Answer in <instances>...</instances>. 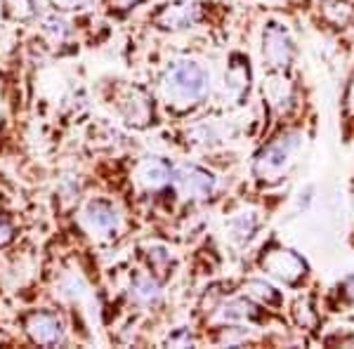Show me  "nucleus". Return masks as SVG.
Returning a JSON list of instances; mask_svg holds the SVG:
<instances>
[{"label": "nucleus", "instance_id": "412c9836", "mask_svg": "<svg viewBox=\"0 0 354 349\" xmlns=\"http://www.w3.org/2000/svg\"><path fill=\"white\" fill-rule=\"evenodd\" d=\"M347 293H350V295L354 297V276L350 279V281H347Z\"/></svg>", "mask_w": 354, "mask_h": 349}, {"label": "nucleus", "instance_id": "0eeeda50", "mask_svg": "<svg viewBox=\"0 0 354 349\" xmlns=\"http://www.w3.org/2000/svg\"><path fill=\"white\" fill-rule=\"evenodd\" d=\"M85 222L97 232H113L118 225V215L113 210V205L106 201H93L85 210Z\"/></svg>", "mask_w": 354, "mask_h": 349}, {"label": "nucleus", "instance_id": "9d476101", "mask_svg": "<svg viewBox=\"0 0 354 349\" xmlns=\"http://www.w3.org/2000/svg\"><path fill=\"white\" fill-rule=\"evenodd\" d=\"M255 225H258V220H255V215H253V213H239V215L230 222L232 236H234V238H248L250 234L255 232Z\"/></svg>", "mask_w": 354, "mask_h": 349}, {"label": "nucleus", "instance_id": "f8f14e48", "mask_svg": "<svg viewBox=\"0 0 354 349\" xmlns=\"http://www.w3.org/2000/svg\"><path fill=\"white\" fill-rule=\"evenodd\" d=\"M250 314H253V312H250V305H248V302L234 300V302H230V305L222 307L220 319H222V321H236V319H248Z\"/></svg>", "mask_w": 354, "mask_h": 349}, {"label": "nucleus", "instance_id": "f3484780", "mask_svg": "<svg viewBox=\"0 0 354 349\" xmlns=\"http://www.w3.org/2000/svg\"><path fill=\"white\" fill-rule=\"evenodd\" d=\"M59 5H66V8H83V5L93 3V0H55Z\"/></svg>", "mask_w": 354, "mask_h": 349}, {"label": "nucleus", "instance_id": "dca6fc26", "mask_svg": "<svg viewBox=\"0 0 354 349\" xmlns=\"http://www.w3.org/2000/svg\"><path fill=\"white\" fill-rule=\"evenodd\" d=\"M12 227H10V222L8 220H0V245H5V243H10L12 241Z\"/></svg>", "mask_w": 354, "mask_h": 349}, {"label": "nucleus", "instance_id": "2eb2a0df", "mask_svg": "<svg viewBox=\"0 0 354 349\" xmlns=\"http://www.w3.org/2000/svg\"><path fill=\"white\" fill-rule=\"evenodd\" d=\"M248 288H250V295L260 297V300H265V302H277L279 300V295L274 293L272 285H267V283H262V281H253V283L248 285Z\"/></svg>", "mask_w": 354, "mask_h": 349}, {"label": "nucleus", "instance_id": "f03ea898", "mask_svg": "<svg viewBox=\"0 0 354 349\" xmlns=\"http://www.w3.org/2000/svg\"><path fill=\"white\" fill-rule=\"evenodd\" d=\"M298 149V135H290L286 140H279L274 144L265 147L255 158V175L260 180H279L281 173L290 163V156Z\"/></svg>", "mask_w": 354, "mask_h": 349}, {"label": "nucleus", "instance_id": "ddd939ff", "mask_svg": "<svg viewBox=\"0 0 354 349\" xmlns=\"http://www.w3.org/2000/svg\"><path fill=\"white\" fill-rule=\"evenodd\" d=\"M324 15L330 17L335 24H345L350 19V8L345 3H340V0H326L324 3Z\"/></svg>", "mask_w": 354, "mask_h": 349}, {"label": "nucleus", "instance_id": "39448f33", "mask_svg": "<svg viewBox=\"0 0 354 349\" xmlns=\"http://www.w3.org/2000/svg\"><path fill=\"white\" fill-rule=\"evenodd\" d=\"M265 59L270 62V66L274 68H283L290 62V55H293V45H290V38L281 31L279 26H270L265 33Z\"/></svg>", "mask_w": 354, "mask_h": 349}, {"label": "nucleus", "instance_id": "f257e3e1", "mask_svg": "<svg viewBox=\"0 0 354 349\" xmlns=\"http://www.w3.org/2000/svg\"><path fill=\"white\" fill-rule=\"evenodd\" d=\"M210 76L196 62H177L168 68L163 78L165 95L177 102H196L208 90Z\"/></svg>", "mask_w": 354, "mask_h": 349}, {"label": "nucleus", "instance_id": "9b49d317", "mask_svg": "<svg viewBox=\"0 0 354 349\" xmlns=\"http://www.w3.org/2000/svg\"><path fill=\"white\" fill-rule=\"evenodd\" d=\"M133 295L140 302H153L158 297V283L151 281L149 276H140L133 285Z\"/></svg>", "mask_w": 354, "mask_h": 349}, {"label": "nucleus", "instance_id": "1a4fd4ad", "mask_svg": "<svg viewBox=\"0 0 354 349\" xmlns=\"http://www.w3.org/2000/svg\"><path fill=\"white\" fill-rule=\"evenodd\" d=\"M140 175H142V182H145L147 187L158 189L170 180V168L163 161H149V163L142 165Z\"/></svg>", "mask_w": 354, "mask_h": 349}, {"label": "nucleus", "instance_id": "423d86ee", "mask_svg": "<svg viewBox=\"0 0 354 349\" xmlns=\"http://www.w3.org/2000/svg\"><path fill=\"white\" fill-rule=\"evenodd\" d=\"M265 267L283 281H295L305 274V262L290 250H274L272 255L265 257Z\"/></svg>", "mask_w": 354, "mask_h": 349}, {"label": "nucleus", "instance_id": "20e7f679", "mask_svg": "<svg viewBox=\"0 0 354 349\" xmlns=\"http://www.w3.org/2000/svg\"><path fill=\"white\" fill-rule=\"evenodd\" d=\"M175 182L189 198H205L215 189V177L196 165H182L175 173Z\"/></svg>", "mask_w": 354, "mask_h": 349}, {"label": "nucleus", "instance_id": "6ab92c4d", "mask_svg": "<svg viewBox=\"0 0 354 349\" xmlns=\"http://www.w3.org/2000/svg\"><path fill=\"white\" fill-rule=\"evenodd\" d=\"M170 342H192V337L189 335H180V337H173Z\"/></svg>", "mask_w": 354, "mask_h": 349}, {"label": "nucleus", "instance_id": "7ed1b4c3", "mask_svg": "<svg viewBox=\"0 0 354 349\" xmlns=\"http://www.w3.org/2000/svg\"><path fill=\"white\" fill-rule=\"evenodd\" d=\"M26 328H28V333H31L33 342L45 345V347H53L57 342H62V337H64V323H62V319L53 312L31 314Z\"/></svg>", "mask_w": 354, "mask_h": 349}, {"label": "nucleus", "instance_id": "aec40b11", "mask_svg": "<svg viewBox=\"0 0 354 349\" xmlns=\"http://www.w3.org/2000/svg\"><path fill=\"white\" fill-rule=\"evenodd\" d=\"M118 5H123V8H130L133 3H140V0H116Z\"/></svg>", "mask_w": 354, "mask_h": 349}, {"label": "nucleus", "instance_id": "6e6552de", "mask_svg": "<svg viewBox=\"0 0 354 349\" xmlns=\"http://www.w3.org/2000/svg\"><path fill=\"white\" fill-rule=\"evenodd\" d=\"M198 10L196 5H170L158 15V24L163 28H182L189 26L192 21H196Z\"/></svg>", "mask_w": 354, "mask_h": 349}, {"label": "nucleus", "instance_id": "4468645a", "mask_svg": "<svg viewBox=\"0 0 354 349\" xmlns=\"http://www.w3.org/2000/svg\"><path fill=\"white\" fill-rule=\"evenodd\" d=\"M5 3H8L10 12L19 17V19H26V17L36 12V0H5Z\"/></svg>", "mask_w": 354, "mask_h": 349}, {"label": "nucleus", "instance_id": "a211bd4d", "mask_svg": "<svg viewBox=\"0 0 354 349\" xmlns=\"http://www.w3.org/2000/svg\"><path fill=\"white\" fill-rule=\"evenodd\" d=\"M347 109L354 111V78H352V83H350V90H347Z\"/></svg>", "mask_w": 354, "mask_h": 349}]
</instances>
